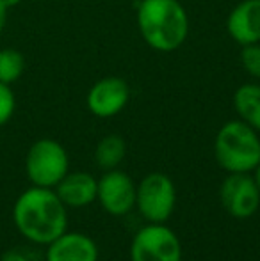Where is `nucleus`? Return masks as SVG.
I'll return each instance as SVG.
<instances>
[{"instance_id":"obj_1","label":"nucleus","mask_w":260,"mask_h":261,"mask_svg":"<svg viewBox=\"0 0 260 261\" xmlns=\"http://www.w3.org/2000/svg\"><path fill=\"white\" fill-rule=\"evenodd\" d=\"M13 220L27 240L49 245L66 231L68 217L56 192L45 187H32L16 199Z\"/></svg>"},{"instance_id":"obj_2","label":"nucleus","mask_w":260,"mask_h":261,"mask_svg":"<svg viewBox=\"0 0 260 261\" xmlns=\"http://www.w3.org/2000/svg\"><path fill=\"white\" fill-rule=\"evenodd\" d=\"M137 27L145 43L157 52L178 50L189 36V16L178 0H141Z\"/></svg>"},{"instance_id":"obj_3","label":"nucleus","mask_w":260,"mask_h":261,"mask_svg":"<svg viewBox=\"0 0 260 261\" xmlns=\"http://www.w3.org/2000/svg\"><path fill=\"white\" fill-rule=\"evenodd\" d=\"M214 153L219 165L228 172H250L260 164V139L257 130L244 121H228L216 135Z\"/></svg>"},{"instance_id":"obj_4","label":"nucleus","mask_w":260,"mask_h":261,"mask_svg":"<svg viewBox=\"0 0 260 261\" xmlns=\"http://www.w3.org/2000/svg\"><path fill=\"white\" fill-rule=\"evenodd\" d=\"M25 171L34 187H56L68 174L66 149L54 139H39L29 149Z\"/></svg>"},{"instance_id":"obj_5","label":"nucleus","mask_w":260,"mask_h":261,"mask_svg":"<svg viewBox=\"0 0 260 261\" xmlns=\"http://www.w3.org/2000/svg\"><path fill=\"white\" fill-rule=\"evenodd\" d=\"M175 201H177V194H175L173 181L160 172L146 176L135 194L139 212L146 220L155 224L170 219L175 208Z\"/></svg>"},{"instance_id":"obj_6","label":"nucleus","mask_w":260,"mask_h":261,"mask_svg":"<svg viewBox=\"0 0 260 261\" xmlns=\"http://www.w3.org/2000/svg\"><path fill=\"white\" fill-rule=\"evenodd\" d=\"M130 256L132 261H182V247L173 231L153 224L134 237Z\"/></svg>"},{"instance_id":"obj_7","label":"nucleus","mask_w":260,"mask_h":261,"mask_svg":"<svg viewBox=\"0 0 260 261\" xmlns=\"http://www.w3.org/2000/svg\"><path fill=\"white\" fill-rule=\"evenodd\" d=\"M219 197L226 212L237 219L251 217L260 204V190L257 183L246 172H232L223 181Z\"/></svg>"},{"instance_id":"obj_8","label":"nucleus","mask_w":260,"mask_h":261,"mask_svg":"<svg viewBox=\"0 0 260 261\" xmlns=\"http://www.w3.org/2000/svg\"><path fill=\"white\" fill-rule=\"evenodd\" d=\"M130 87L120 76H105L98 80L87 93V109L97 117H112L129 103Z\"/></svg>"},{"instance_id":"obj_9","label":"nucleus","mask_w":260,"mask_h":261,"mask_svg":"<svg viewBox=\"0 0 260 261\" xmlns=\"http://www.w3.org/2000/svg\"><path fill=\"white\" fill-rule=\"evenodd\" d=\"M137 189L129 174L122 171H109L98 181V194L102 206L112 215H125L135 204Z\"/></svg>"},{"instance_id":"obj_10","label":"nucleus","mask_w":260,"mask_h":261,"mask_svg":"<svg viewBox=\"0 0 260 261\" xmlns=\"http://www.w3.org/2000/svg\"><path fill=\"white\" fill-rule=\"evenodd\" d=\"M228 36L241 46L260 43V0H243L226 18Z\"/></svg>"},{"instance_id":"obj_11","label":"nucleus","mask_w":260,"mask_h":261,"mask_svg":"<svg viewBox=\"0 0 260 261\" xmlns=\"http://www.w3.org/2000/svg\"><path fill=\"white\" fill-rule=\"evenodd\" d=\"M98 251L89 237L80 233H64L49 244L46 261H97Z\"/></svg>"},{"instance_id":"obj_12","label":"nucleus","mask_w":260,"mask_h":261,"mask_svg":"<svg viewBox=\"0 0 260 261\" xmlns=\"http://www.w3.org/2000/svg\"><path fill=\"white\" fill-rule=\"evenodd\" d=\"M56 187H57L56 194L63 201V204L72 208H80L93 203L98 194V183L87 172L66 174Z\"/></svg>"},{"instance_id":"obj_13","label":"nucleus","mask_w":260,"mask_h":261,"mask_svg":"<svg viewBox=\"0 0 260 261\" xmlns=\"http://www.w3.org/2000/svg\"><path fill=\"white\" fill-rule=\"evenodd\" d=\"M233 107L241 121L260 132V84H244L233 94Z\"/></svg>"},{"instance_id":"obj_14","label":"nucleus","mask_w":260,"mask_h":261,"mask_svg":"<svg viewBox=\"0 0 260 261\" xmlns=\"http://www.w3.org/2000/svg\"><path fill=\"white\" fill-rule=\"evenodd\" d=\"M125 141L120 135H107L98 142L94 160H97L98 167L105 169V171H112L125 158Z\"/></svg>"},{"instance_id":"obj_15","label":"nucleus","mask_w":260,"mask_h":261,"mask_svg":"<svg viewBox=\"0 0 260 261\" xmlns=\"http://www.w3.org/2000/svg\"><path fill=\"white\" fill-rule=\"evenodd\" d=\"M23 71H25L23 54L14 48L0 50V82L11 86L16 80H20Z\"/></svg>"},{"instance_id":"obj_16","label":"nucleus","mask_w":260,"mask_h":261,"mask_svg":"<svg viewBox=\"0 0 260 261\" xmlns=\"http://www.w3.org/2000/svg\"><path fill=\"white\" fill-rule=\"evenodd\" d=\"M241 64L250 76L260 80V43L244 45L241 50Z\"/></svg>"},{"instance_id":"obj_17","label":"nucleus","mask_w":260,"mask_h":261,"mask_svg":"<svg viewBox=\"0 0 260 261\" xmlns=\"http://www.w3.org/2000/svg\"><path fill=\"white\" fill-rule=\"evenodd\" d=\"M14 109H16V98L13 89L7 84L0 82V126H4L13 117Z\"/></svg>"},{"instance_id":"obj_18","label":"nucleus","mask_w":260,"mask_h":261,"mask_svg":"<svg viewBox=\"0 0 260 261\" xmlns=\"http://www.w3.org/2000/svg\"><path fill=\"white\" fill-rule=\"evenodd\" d=\"M0 261H31V259H29L25 254H21V252H18V251H7V252H4V254H2Z\"/></svg>"},{"instance_id":"obj_19","label":"nucleus","mask_w":260,"mask_h":261,"mask_svg":"<svg viewBox=\"0 0 260 261\" xmlns=\"http://www.w3.org/2000/svg\"><path fill=\"white\" fill-rule=\"evenodd\" d=\"M7 7L4 6V2L0 0V32L4 31V27H6V21H7Z\"/></svg>"},{"instance_id":"obj_20","label":"nucleus","mask_w":260,"mask_h":261,"mask_svg":"<svg viewBox=\"0 0 260 261\" xmlns=\"http://www.w3.org/2000/svg\"><path fill=\"white\" fill-rule=\"evenodd\" d=\"M2 2H4V6H6L7 9H11V7H16L21 0H2Z\"/></svg>"},{"instance_id":"obj_21","label":"nucleus","mask_w":260,"mask_h":261,"mask_svg":"<svg viewBox=\"0 0 260 261\" xmlns=\"http://www.w3.org/2000/svg\"><path fill=\"white\" fill-rule=\"evenodd\" d=\"M255 183H257V187H258V190H260V164L255 167Z\"/></svg>"}]
</instances>
